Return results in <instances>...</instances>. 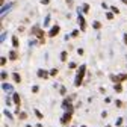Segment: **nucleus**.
I'll return each mask as SVG.
<instances>
[{
    "instance_id": "obj_1",
    "label": "nucleus",
    "mask_w": 127,
    "mask_h": 127,
    "mask_svg": "<svg viewBox=\"0 0 127 127\" xmlns=\"http://www.w3.org/2000/svg\"><path fill=\"white\" fill-rule=\"evenodd\" d=\"M85 73H86V65H80V68H79V71H77V76H76V82H74L76 86H80L82 85Z\"/></svg>"
},
{
    "instance_id": "obj_2",
    "label": "nucleus",
    "mask_w": 127,
    "mask_h": 127,
    "mask_svg": "<svg viewBox=\"0 0 127 127\" xmlns=\"http://www.w3.org/2000/svg\"><path fill=\"white\" fill-rule=\"evenodd\" d=\"M32 32H33V33L39 38V42H41V44H44V32H42L39 27H36V26H35L33 29H32Z\"/></svg>"
},
{
    "instance_id": "obj_3",
    "label": "nucleus",
    "mask_w": 127,
    "mask_h": 127,
    "mask_svg": "<svg viewBox=\"0 0 127 127\" xmlns=\"http://www.w3.org/2000/svg\"><path fill=\"white\" fill-rule=\"evenodd\" d=\"M77 23L80 24V29H82V30H85V29H86V23H85V18H83L82 15H80V12H79V17H77Z\"/></svg>"
},
{
    "instance_id": "obj_4",
    "label": "nucleus",
    "mask_w": 127,
    "mask_h": 127,
    "mask_svg": "<svg viewBox=\"0 0 127 127\" xmlns=\"http://www.w3.org/2000/svg\"><path fill=\"white\" fill-rule=\"evenodd\" d=\"M58 33H59V26H53V27L50 29V32H49V36L53 38V36H56Z\"/></svg>"
},
{
    "instance_id": "obj_5",
    "label": "nucleus",
    "mask_w": 127,
    "mask_h": 127,
    "mask_svg": "<svg viewBox=\"0 0 127 127\" xmlns=\"http://www.w3.org/2000/svg\"><path fill=\"white\" fill-rule=\"evenodd\" d=\"M70 120H71V112H67L65 115H64V117L61 118V123H62V124H67Z\"/></svg>"
},
{
    "instance_id": "obj_6",
    "label": "nucleus",
    "mask_w": 127,
    "mask_h": 127,
    "mask_svg": "<svg viewBox=\"0 0 127 127\" xmlns=\"http://www.w3.org/2000/svg\"><path fill=\"white\" fill-rule=\"evenodd\" d=\"M12 100H14V103L17 104V106H20V95H18L17 92H15V94L12 95Z\"/></svg>"
},
{
    "instance_id": "obj_7",
    "label": "nucleus",
    "mask_w": 127,
    "mask_h": 127,
    "mask_svg": "<svg viewBox=\"0 0 127 127\" xmlns=\"http://www.w3.org/2000/svg\"><path fill=\"white\" fill-rule=\"evenodd\" d=\"M36 74H38V77H44V79H45L47 76H49V73L44 71V70H38V73H36Z\"/></svg>"
},
{
    "instance_id": "obj_8",
    "label": "nucleus",
    "mask_w": 127,
    "mask_h": 127,
    "mask_svg": "<svg viewBox=\"0 0 127 127\" xmlns=\"http://www.w3.org/2000/svg\"><path fill=\"white\" fill-rule=\"evenodd\" d=\"M12 79H14V80L17 82V83H20V80H21V77H20L18 73H14V74H12Z\"/></svg>"
},
{
    "instance_id": "obj_9",
    "label": "nucleus",
    "mask_w": 127,
    "mask_h": 127,
    "mask_svg": "<svg viewBox=\"0 0 127 127\" xmlns=\"http://www.w3.org/2000/svg\"><path fill=\"white\" fill-rule=\"evenodd\" d=\"M2 88H3V91H12V85H9V83H3Z\"/></svg>"
},
{
    "instance_id": "obj_10",
    "label": "nucleus",
    "mask_w": 127,
    "mask_h": 127,
    "mask_svg": "<svg viewBox=\"0 0 127 127\" xmlns=\"http://www.w3.org/2000/svg\"><path fill=\"white\" fill-rule=\"evenodd\" d=\"M9 59H11V61H15V59H17V53H15L14 50L9 52Z\"/></svg>"
},
{
    "instance_id": "obj_11",
    "label": "nucleus",
    "mask_w": 127,
    "mask_h": 127,
    "mask_svg": "<svg viewBox=\"0 0 127 127\" xmlns=\"http://www.w3.org/2000/svg\"><path fill=\"white\" fill-rule=\"evenodd\" d=\"M12 45L15 47V49L18 47V38H17V36H12Z\"/></svg>"
},
{
    "instance_id": "obj_12",
    "label": "nucleus",
    "mask_w": 127,
    "mask_h": 127,
    "mask_svg": "<svg viewBox=\"0 0 127 127\" xmlns=\"http://www.w3.org/2000/svg\"><path fill=\"white\" fill-rule=\"evenodd\" d=\"M82 11H83V12H85V14H86V12H88V11H89V5H88V3H85V5H83V6H82Z\"/></svg>"
},
{
    "instance_id": "obj_13",
    "label": "nucleus",
    "mask_w": 127,
    "mask_h": 127,
    "mask_svg": "<svg viewBox=\"0 0 127 127\" xmlns=\"http://www.w3.org/2000/svg\"><path fill=\"white\" fill-rule=\"evenodd\" d=\"M61 61H67V52H62L61 53Z\"/></svg>"
},
{
    "instance_id": "obj_14",
    "label": "nucleus",
    "mask_w": 127,
    "mask_h": 127,
    "mask_svg": "<svg viewBox=\"0 0 127 127\" xmlns=\"http://www.w3.org/2000/svg\"><path fill=\"white\" fill-rule=\"evenodd\" d=\"M106 18H107V20H112V18H114V14H112V12H107V14H106Z\"/></svg>"
},
{
    "instance_id": "obj_15",
    "label": "nucleus",
    "mask_w": 127,
    "mask_h": 127,
    "mask_svg": "<svg viewBox=\"0 0 127 127\" xmlns=\"http://www.w3.org/2000/svg\"><path fill=\"white\" fill-rule=\"evenodd\" d=\"M35 115H36V117H38V118H39V120H41V118H42V114H41V112H39V110H38V109H35Z\"/></svg>"
},
{
    "instance_id": "obj_16",
    "label": "nucleus",
    "mask_w": 127,
    "mask_h": 127,
    "mask_svg": "<svg viewBox=\"0 0 127 127\" xmlns=\"http://www.w3.org/2000/svg\"><path fill=\"white\" fill-rule=\"evenodd\" d=\"M49 23H50V15H47V17H45V21H44V27L49 24Z\"/></svg>"
},
{
    "instance_id": "obj_17",
    "label": "nucleus",
    "mask_w": 127,
    "mask_h": 127,
    "mask_svg": "<svg viewBox=\"0 0 127 127\" xmlns=\"http://www.w3.org/2000/svg\"><path fill=\"white\" fill-rule=\"evenodd\" d=\"M92 26H94V29H100V27H101V24H100L98 21H95V23H94Z\"/></svg>"
},
{
    "instance_id": "obj_18",
    "label": "nucleus",
    "mask_w": 127,
    "mask_h": 127,
    "mask_svg": "<svg viewBox=\"0 0 127 127\" xmlns=\"http://www.w3.org/2000/svg\"><path fill=\"white\" fill-rule=\"evenodd\" d=\"M115 91H117V92H121V85H120V83L115 85Z\"/></svg>"
},
{
    "instance_id": "obj_19",
    "label": "nucleus",
    "mask_w": 127,
    "mask_h": 127,
    "mask_svg": "<svg viewBox=\"0 0 127 127\" xmlns=\"http://www.w3.org/2000/svg\"><path fill=\"white\" fill-rule=\"evenodd\" d=\"M120 80H127V74H120Z\"/></svg>"
},
{
    "instance_id": "obj_20",
    "label": "nucleus",
    "mask_w": 127,
    "mask_h": 127,
    "mask_svg": "<svg viewBox=\"0 0 127 127\" xmlns=\"http://www.w3.org/2000/svg\"><path fill=\"white\" fill-rule=\"evenodd\" d=\"M110 9H112V12H114V14H118V12H120V11H118V8H115V6H110Z\"/></svg>"
},
{
    "instance_id": "obj_21",
    "label": "nucleus",
    "mask_w": 127,
    "mask_h": 127,
    "mask_svg": "<svg viewBox=\"0 0 127 127\" xmlns=\"http://www.w3.org/2000/svg\"><path fill=\"white\" fill-rule=\"evenodd\" d=\"M56 74H58V70H56V68H53V70L50 71V76H56Z\"/></svg>"
},
{
    "instance_id": "obj_22",
    "label": "nucleus",
    "mask_w": 127,
    "mask_h": 127,
    "mask_svg": "<svg viewBox=\"0 0 127 127\" xmlns=\"http://www.w3.org/2000/svg\"><path fill=\"white\" fill-rule=\"evenodd\" d=\"M26 118H27V115H26L24 112H21V114H20V120H26Z\"/></svg>"
},
{
    "instance_id": "obj_23",
    "label": "nucleus",
    "mask_w": 127,
    "mask_h": 127,
    "mask_svg": "<svg viewBox=\"0 0 127 127\" xmlns=\"http://www.w3.org/2000/svg\"><path fill=\"white\" fill-rule=\"evenodd\" d=\"M5 115H6L8 118H11V120H12V115H11V112H8V110H5Z\"/></svg>"
},
{
    "instance_id": "obj_24",
    "label": "nucleus",
    "mask_w": 127,
    "mask_h": 127,
    "mask_svg": "<svg viewBox=\"0 0 127 127\" xmlns=\"http://www.w3.org/2000/svg\"><path fill=\"white\" fill-rule=\"evenodd\" d=\"M6 77H8V74L3 71V73H2V79H3V80H6Z\"/></svg>"
},
{
    "instance_id": "obj_25",
    "label": "nucleus",
    "mask_w": 127,
    "mask_h": 127,
    "mask_svg": "<svg viewBox=\"0 0 127 127\" xmlns=\"http://www.w3.org/2000/svg\"><path fill=\"white\" fill-rule=\"evenodd\" d=\"M71 35H73V36H77V35H79V30H73Z\"/></svg>"
},
{
    "instance_id": "obj_26",
    "label": "nucleus",
    "mask_w": 127,
    "mask_h": 127,
    "mask_svg": "<svg viewBox=\"0 0 127 127\" xmlns=\"http://www.w3.org/2000/svg\"><path fill=\"white\" fill-rule=\"evenodd\" d=\"M0 62H2V65H5V64H6V58H2V59H0Z\"/></svg>"
},
{
    "instance_id": "obj_27",
    "label": "nucleus",
    "mask_w": 127,
    "mask_h": 127,
    "mask_svg": "<svg viewBox=\"0 0 127 127\" xmlns=\"http://www.w3.org/2000/svg\"><path fill=\"white\" fill-rule=\"evenodd\" d=\"M65 92H67V89L64 88V86H62V88H61V94H65Z\"/></svg>"
},
{
    "instance_id": "obj_28",
    "label": "nucleus",
    "mask_w": 127,
    "mask_h": 127,
    "mask_svg": "<svg viewBox=\"0 0 127 127\" xmlns=\"http://www.w3.org/2000/svg\"><path fill=\"white\" fill-rule=\"evenodd\" d=\"M38 89H39L38 86H33V88H32V91H33V92H38Z\"/></svg>"
},
{
    "instance_id": "obj_29",
    "label": "nucleus",
    "mask_w": 127,
    "mask_h": 127,
    "mask_svg": "<svg viewBox=\"0 0 127 127\" xmlns=\"http://www.w3.org/2000/svg\"><path fill=\"white\" fill-rule=\"evenodd\" d=\"M121 104H123V101H120V100H117V106H118V107H121Z\"/></svg>"
},
{
    "instance_id": "obj_30",
    "label": "nucleus",
    "mask_w": 127,
    "mask_h": 127,
    "mask_svg": "<svg viewBox=\"0 0 127 127\" xmlns=\"http://www.w3.org/2000/svg\"><path fill=\"white\" fill-rule=\"evenodd\" d=\"M41 3L42 5H47V3H49V0H41Z\"/></svg>"
},
{
    "instance_id": "obj_31",
    "label": "nucleus",
    "mask_w": 127,
    "mask_h": 127,
    "mask_svg": "<svg viewBox=\"0 0 127 127\" xmlns=\"http://www.w3.org/2000/svg\"><path fill=\"white\" fill-rule=\"evenodd\" d=\"M124 42H126V45H127V33L124 35Z\"/></svg>"
},
{
    "instance_id": "obj_32",
    "label": "nucleus",
    "mask_w": 127,
    "mask_h": 127,
    "mask_svg": "<svg viewBox=\"0 0 127 127\" xmlns=\"http://www.w3.org/2000/svg\"><path fill=\"white\" fill-rule=\"evenodd\" d=\"M36 127H42V126H41V124H38V126H36Z\"/></svg>"
},
{
    "instance_id": "obj_33",
    "label": "nucleus",
    "mask_w": 127,
    "mask_h": 127,
    "mask_svg": "<svg viewBox=\"0 0 127 127\" xmlns=\"http://www.w3.org/2000/svg\"><path fill=\"white\" fill-rule=\"evenodd\" d=\"M123 2H124V3H127V0H123Z\"/></svg>"
},
{
    "instance_id": "obj_34",
    "label": "nucleus",
    "mask_w": 127,
    "mask_h": 127,
    "mask_svg": "<svg viewBox=\"0 0 127 127\" xmlns=\"http://www.w3.org/2000/svg\"><path fill=\"white\" fill-rule=\"evenodd\" d=\"M82 127H86V126H82Z\"/></svg>"
}]
</instances>
